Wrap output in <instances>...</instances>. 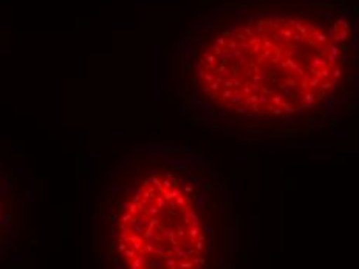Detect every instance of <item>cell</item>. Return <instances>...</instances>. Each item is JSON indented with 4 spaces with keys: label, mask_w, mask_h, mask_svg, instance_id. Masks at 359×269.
Segmentation results:
<instances>
[{
    "label": "cell",
    "mask_w": 359,
    "mask_h": 269,
    "mask_svg": "<svg viewBox=\"0 0 359 269\" xmlns=\"http://www.w3.org/2000/svg\"><path fill=\"white\" fill-rule=\"evenodd\" d=\"M101 181V269H224L226 188L203 155L137 146L115 155Z\"/></svg>",
    "instance_id": "cell-2"
},
{
    "label": "cell",
    "mask_w": 359,
    "mask_h": 269,
    "mask_svg": "<svg viewBox=\"0 0 359 269\" xmlns=\"http://www.w3.org/2000/svg\"><path fill=\"white\" fill-rule=\"evenodd\" d=\"M18 192L16 181L0 164V257L11 248L16 235Z\"/></svg>",
    "instance_id": "cell-3"
},
{
    "label": "cell",
    "mask_w": 359,
    "mask_h": 269,
    "mask_svg": "<svg viewBox=\"0 0 359 269\" xmlns=\"http://www.w3.org/2000/svg\"><path fill=\"white\" fill-rule=\"evenodd\" d=\"M342 20L237 10L206 19L183 45L186 110L209 127L313 121L348 84Z\"/></svg>",
    "instance_id": "cell-1"
}]
</instances>
